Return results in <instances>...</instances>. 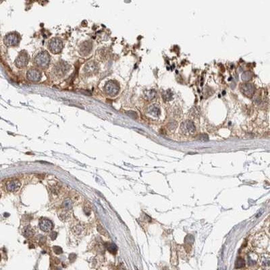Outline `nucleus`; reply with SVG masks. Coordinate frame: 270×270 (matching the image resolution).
I'll return each mask as SVG.
<instances>
[{
    "mask_svg": "<svg viewBox=\"0 0 270 270\" xmlns=\"http://www.w3.org/2000/svg\"><path fill=\"white\" fill-rule=\"evenodd\" d=\"M49 47L52 53H59V52H60L61 51V48H62V43H61L60 40L54 39L53 40H51L50 43H49Z\"/></svg>",
    "mask_w": 270,
    "mask_h": 270,
    "instance_id": "obj_2",
    "label": "nucleus"
},
{
    "mask_svg": "<svg viewBox=\"0 0 270 270\" xmlns=\"http://www.w3.org/2000/svg\"><path fill=\"white\" fill-rule=\"evenodd\" d=\"M72 201H71L70 199H66L64 201V202L62 203L63 209L66 211V212H68V211H69L72 209Z\"/></svg>",
    "mask_w": 270,
    "mask_h": 270,
    "instance_id": "obj_12",
    "label": "nucleus"
},
{
    "mask_svg": "<svg viewBox=\"0 0 270 270\" xmlns=\"http://www.w3.org/2000/svg\"><path fill=\"white\" fill-rule=\"evenodd\" d=\"M40 228L43 232H49L53 228V224L51 220L46 218H43L39 223Z\"/></svg>",
    "mask_w": 270,
    "mask_h": 270,
    "instance_id": "obj_4",
    "label": "nucleus"
},
{
    "mask_svg": "<svg viewBox=\"0 0 270 270\" xmlns=\"http://www.w3.org/2000/svg\"><path fill=\"white\" fill-rule=\"evenodd\" d=\"M20 182L18 180H12L7 184V189L9 192H15L20 188Z\"/></svg>",
    "mask_w": 270,
    "mask_h": 270,
    "instance_id": "obj_8",
    "label": "nucleus"
},
{
    "mask_svg": "<svg viewBox=\"0 0 270 270\" xmlns=\"http://www.w3.org/2000/svg\"><path fill=\"white\" fill-rule=\"evenodd\" d=\"M54 72H55L56 74L58 76H62L64 75V74L66 72V66L63 64H60L59 65H56L55 68H54Z\"/></svg>",
    "mask_w": 270,
    "mask_h": 270,
    "instance_id": "obj_10",
    "label": "nucleus"
},
{
    "mask_svg": "<svg viewBox=\"0 0 270 270\" xmlns=\"http://www.w3.org/2000/svg\"><path fill=\"white\" fill-rule=\"evenodd\" d=\"M19 42V37L15 33H10L6 35L4 39V43L8 46L16 45Z\"/></svg>",
    "mask_w": 270,
    "mask_h": 270,
    "instance_id": "obj_3",
    "label": "nucleus"
},
{
    "mask_svg": "<svg viewBox=\"0 0 270 270\" xmlns=\"http://www.w3.org/2000/svg\"><path fill=\"white\" fill-rule=\"evenodd\" d=\"M74 230H75V232L77 233V234H79L82 233V230H83V228H82V227L80 226V225H78V226H77L75 227Z\"/></svg>",
    "mask_w": 270,
    "mask_h": 270,
    "instance_id": "obj_16",
    "label": "nucleus"
},
{
    "mask_svg": "<svg viewBox=\"0 0 270 270\" xmlns=\"http://www.w3.org/2000/svg\"><path fill=\"white\" fill-rule=\"evenodd\" d=\"M91 43H84V44H83V46L81 47V48H80V53H82V55H84V56H87V55H89V53L90 51H91Z\"/></svg>",
    "mask_w": 270,
    "mask_h": 270,
    "instance_id": "obj_11",
    "label": "nucleus"
},
{
    "mask_svg": "<svg viewBox=\"0 0 270 270\" xmlns=\"http://www.w3.org/2000/svg\"><path fill=\"white\" fill-rule=\"evenodd\" d=\"M24 236L27 238L32 237L33 236V231L30 226H27L24 230Z\"/></svg>",
    "mask_w": 270,
    "mask_h": 270,
    "instance_id": "obj_13",
    "label": "nucleus"
},
{
    "mask_svg": "<svg viewBox=\"0 0 270 270\" xmlns=\"http://www.w3.org/2000/svg\"><path fill=\"white\" fill-rule=\"evenodd\" d=\"M53 251H54V252H55L56 254H58V255H60V254H61V253H62V252H63L61 248L60 247H58V246L53 247Z\"/></svg>",
    "mask_w": 270,
    "mask_h": 270,
    "instance_id": "obj_17",
    "label": "nucleus"
},
{
    "mask_svg": "<svg viewBox=\"0 0 270 270\" xmlns=\"http://www.w3.org/2000/svg\"><path fill=\"white\" fill-rule=\"evenodd\" d=\"M107 91V93L110 95H114L116 94L118 91V89L117 85L113 82H109L105 85V91Z\"/></svg>",
    "mask_w": 270,
    "mask_h": 270,
    "instance_id": "obj_6",
    "label": "nucleus"
},
{
    "mask_svg": "<svg viewBox=\"0 0 270 270\" xmlns=\"http://www.w3.org/2000/svg\"><path fill=\"white\" fill-rule=\"evenodd\" d=\"M107 248L109 251H110V253H112V254H116L117 252V250H118V248L114 244H112V243L108 244V245H107Z\"/></svg>",
    "mask_w": 270,
    "mask_h": 270,
    "instance_id": "obj_15",
    "label": "nucleus"
},
{
    "mask_svg": "<svg viewBox=\"0 0 270 270\" xmlns=\"http://www.w3.org/2000/svg\"><path fill=\"white\" fill-rule=\"evenodd\" d=\"M27 77L28 79L33 80V81H37L39 80L41 78V73L39 71L36 69H31L29 70L27 74Z\"/></svg>",
    "mask_w": 270,
    "mask_h": 270,
    "instance_id": "obj_7",
    "label": "nucleus"
},
{
    "mask_svg": "<svg viewBox=\"0 0 270 270\" xmlns=\"http://www.w3.org/2000/svg\"><path fill=\"white\" fill-rule=\"evenodd\" d=\"M49 62V56L46 52H43L35 58V64L39 67L45 68Z\"/></svg>",
    "mask_w": 270,
    "mask_h": 270,
    "instance_id": "obj_1",
    "label": "nucleus"
},
{
    "mask_svg": "<svg viewBox=\"0 0 270 270\" xmlns=\"http://www.w3.org/2000/svg\"><path fill=\"white\" fill-rule=\"evenodd\" d=\"M245 266V260H244L243 258L238 257L236 261V264H235L236 268H238V269L242 268V267H243Z\"/></svg>",
    "mask_w": 270,
    "mask_h": 270,
    "instance_id": "obj_14",
    "label": "nucleus"
},
{
    "mask_svg": "<svg viewBox=\"0 0 270 270\" xmlns=\"http://www.w3.org/2000/svg\"><path fill=\"white\" fill-rule=\"evenodd\" d=\"M259 261L261 266L266 268H269L270 265V258L269 254H262L259 258Z\"/></svg>",
    "mask_w": 270,
    "mask_h": 270,
    "instance_id": "obj_9",
    "label": "nucleus"
},
{
    "mask_svg": "<svg viewBox=\"0 0 270 270\" xmlns=\"http://www.w3.org/2000/svg\"><path fill=\"white\" fill-rule=\"evenodd\" d=\"M0 196H1V194H0Z\"/></svg>",
    "mask_w": 270,
    "mask_h": 270,
    "instance_id": "obj_20",
    "label": "nucleus"
},
{
    "mask_svg": "<svg viewBox=\"0 0 270 270\" xmlns=\"http://www.w3.org/2000/svg\"><path fill=\"white\" fill-rule=\"evenodd\" d=\"M28 61V60L27 54L25 53H20L18 57V58L16 59V64L19 68H22L24 66H26L27 65Z\"/></svg>",
    "mask_w": 270,
    "mask_h": 270,
    "instance_id": "obj_5",
    "label": "nucleus"
},
{
    "mask_svg": "<svg viewBox=\"0 0 270 270\" xmlns=\"http://www.w3.org/2000/svg\"><path fill=\"white\" fill-rule=\"evenodd\" d=\"M57 236H58V234L55 232H52L50 234V237L51 238V240H55V239H56Z\"/></svg>",
    "mask_w": 270,
    "mask_h": 270,
    "instance_id": "obj_18",
    "label": "nucleus"
},
{
    "mask_svg": "<svg viewBox=\"0 0 270 270\" xmlns=\"http://www.w3.org/2000/svg\"><path fill=\"white\" fill-rule=\"evenodd\" d=\"M97 229H98V231L99 232H101L102 234H104L103 233H105V230H104L103 228V227L102 226H99L97 227Z\"/></svg>",
    "mask_w": 270,
    "mask_h": 270,
    "instance_id": "obj_19",
    "label": "nucleus"
}]
</instances>
